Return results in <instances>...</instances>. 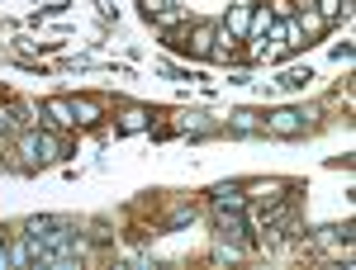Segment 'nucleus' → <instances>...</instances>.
I'll return each instance as SVG.
<instances>
[{
  "label": "nucleus",
  "mask_w": 356,
  "mask_h": 270,
  "mask_svg": "<svg viewBox=\"0 0 356 270\" xmlns=\"http://www.w3.org/2000/svg\"><path fill=\"white\" fill-rule=\"evenodd\" d=\"M309 119H314V109L304 114V109H275L271 119H261V128L275 137H300L304 128H309Z\"/></svg>",
  "instance_id": "1"
},
{
  "label": "nucleus",
  "mask_w": 356,
  "mask_h": 270,
  "mask_svg": "<svg viewBox=\"0 0 356 270\" xmlns=\"http://www.w3.org/2000/svg\"><path fill=\"white\" fill-rule=\"evenodd\" d=\"M214 228H219V237H223V242H243V237H247L243 209H214Z\"/></svg>",
  "instance_id": "2"
},
{
  "label": "nucleus",
  "mask_w": 356,
  "mask_h": 270,
  "mask_svg": "<svg viewBox=\"0 0 356 270\" xmlns=\"http://www.w3.org/2000/svg\"><path fill=\"white\" fill-rule=\"evenodd\" d=\"M43 119H48V128H72V124H76V114H72V100H67V95H53V100H43Z\"/></svg>",
  "instance_id": "3"
},
{
  "label": "nucleus",
  "mask_w": 356,
  "mask_h": 270,
  "mask_svg": "<svg viewBox=\"0 0 356 270\" xmlns=\"http://www.w3.org/2000/svg\"><path fill=\"white\" fill-rule=\"evenodd\" d=\"M72 114H76L81 128H90V124L105 119V100H95V95H72Z\"/></svg>",
  "instance_id": "4"
},
{
  "label": "nucleus",
  "mask_w": 356,
  "mask_h": 270,
  "mask_svg": "<svg viewBox=\"0 0 356 270\" xmlns=\"http://www.w3.org/2000/svg\"><path fill=\"white\" fill-rule=\"evenodd\" d=\"M285 189H290L285 180H252V185H243V194H252L257 204H275V199H280Z\"/></svg>",
  "instance_id": "5"
},
{
  "label": "nucleus",
  "mask_w": 356,
  "mask_h": 270,
  "mask_svg": "<svg viewBox=\"0 0 356 270\" xmlns=\"http://www.w3.org/2000/svg\"><path fill=\"white\" fill-rule=\"evenodd\" d=\"M181 48H191V57H209V48H214V24H195L191 43H181Z\"/></svg>",
  "instance_id": "6"
},
{
  "label": "nucleus",
  "mask_w": 356,
  "mask_h": 270,
  "mask_svg": "<svg viewBox=\"0 0 356 270\" xmlns=\"http://www.w3.org/2000/svg\"><path fill=\"white\" fill-rule=\"evenodd\" d=\"M214 209H247L243 185H214Z\"/></svg>",
  "instance_id": "7"
},
{
  "label": "nucleus",
  "mask_w": 356,
  "mask_h": 270,
  "mask_svg": "<svg viewBox=\"0 0 356 270\" xmlns=\"http://www.w3.org/2000/svg\"><path fill=\"white\" fill-rule=\"evenodd\" d=\"M67 152V137L62 133H38V162H57Z\"/></svg>",
  "instance_id": "8"
},
{
  "label": "nucleus",
  "mask_w": 356,
  "mask_h": 270,
  "mask_svg": "<svg viewBox=\"0 0 356 270\" xmlns=\"http://www.w3.org/2000/svg\"><path fill=\"white\" fill-rule=\"evenodd\" d=\"M228 128H233V133H257V128H261V114L238 109V114H228Z\"/></svg>",
  "instance_id": "9"
},
{
  "label": "nucleus",
  "mask_w": 356,
  "mask_h": 270,
  "mask_svg": "<svg viewBox=\"0 0 356 270\" xmlns=\"http://www.w3.org/2000/svg\"><path fill=\"white\" fill-rule=\"evenodd\" d=\"M147 119H152V114H147L143 105H129L124 119H119V128H124V133H138V128H147Z\"/></svg>",
  "instance_id": "10"
},
{
  "label": "nucleus",
  "mask_w": 356,
  "mask_h": 270,
  "mask_svg": "<svg viewBox=\"0 0 356 270\" xmlns=\"http://www.w3.org/2000/svg\"><path fill=\"white\" fill-rule=\"evenodd\" d=\"M247 24H252V15H247V5H233V10H228V33H233V38H243L247 33Z\"/></svg>",
  "instance_id": "11"
},
{
  "label": "nucleus",
  "mask_w": 356,
  "mask_h": 270,
  "mask_svg": "<svg viewBox=\"0 0 356 270\" xmlns=\"http://www.w3.org/2000/svg\"><path fill=\"white\" fill-rule=\"evenodd\" d=\"M157 24H162V28L186 24V10H181V5H162V10H157Z\"/></svg>",
  "instance_id": "12"
},
{
  "label": "nucleus",
  "mask_w": 356,
  "mask_h": 270,
  "mask_svg": "<svg viewBox=\"0 0 356 270\" xmlns=\"http://www.w3.org/2000/svg\"><path fill=\"white\" fill-rule=\"evenodd\" d=\"M176 128H181V133H204L209 124H204L200 114H176Z\"/></svg>",
  "instance_id": "13"
},
{
  "label": "nucleus",
  "mask_w": 356,
  "mask_h": 270,
  "mask_svg": "<svg viewBox=\"0 0 356 270\" xmlns=\"http://www.w3.org/2000/svg\"><path fill=\"white\" fill-rule=\"evenodd\" d=\"M323 24H328V19H323L318 10H304V15H300V28H304V33H323Z\"/></svg>",
  "instance_id": "14"
},
{
  "label": "nucleus",
  "mask_w": 356,
  "mask_h": 270,
  "mask_svg": "<svg viewBox=\"0 0 356 270\" xmlns=\"http://www.w3.org/2000/svg\"><path fill=\"white\" fill-rule=\"evenodd\" d=\"M5 251H10V261H15V266H24V261H33V256H29V242H24V233H19L15 242L5 246Z\"/></svg>",
  "instance_id": "15"
},
{
  "label": "nucleus",
  "mask_w": 356,
  "mask_h": 270,
  "mask_svg": "<svg viewBox=\"0 0 356 270\" xmlns=\"http://www.w3.org/2000/svg\"><path fill=\"white\" fill-rule=\"evenodd\" d=\"M271 24H275V19H271V10H261V15H257V19H252L247 28H252V33L261 38V33H271Z\"/></svg>",
  "instance_id": "16"
},
{
  "label": "nucleus",
  "mask_w": 356,
  "mask_h": 270,
  "mask_svg": "<svg viewBox=\"0 0 356 270\" xmlns=\"http://www.w3.org/2000/svg\"><path fill=\"white\" fill-rule=\"evenodd\" d=\"M332 15H342V0H323V19H332Z\"/></svg>",
  "instance_id": "17"
},
{
  "label": "nucleus",
  "mask_w": 356,
  "mask_h": 270,
  "mask_svg": "<svg viewBox=\"0 0 356 270\" xmlns=\"http://www.w3.org/2000/svg\"><path fill=\"white\" fill-rule=\"evenodd\" d=\"M143 5H147V15H157V10H162L166 0H143Z\"/></svg>",
  "instance_id": "18"
},
{
  "label": "nucleus",
  "mask_w": 356,
  "mask_h": 270,
  "mask_svg": "<svg viewBox=\"0 0 356 270\" xmlns=\"http://www.w3.org/2000/svg\"><path fill=\"white\" fill-rule=\"evenodd\" d=\"M5 266H10V251H5V246H0V270H5Z\"/></svg>",
  "instance_id": "19"
}]
</instances>
